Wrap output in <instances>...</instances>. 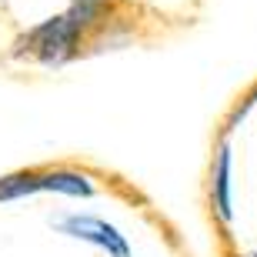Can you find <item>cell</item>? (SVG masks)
Masks as SVG:
<instances>
[{
  "label": "cell",
  "instance_id": "cell-6",
  "mask_svg": "<svg viewBox=\"0 0 257 257\" xmlns=\"http://www.w3.org/2000/svg\"><path fill=\"white\" fill-rule=\"evenodd\" d=\"M110 10V0H70L67 14L80 24L84 30H94L104 24V14Z\"/></svg>",
  "mask_w": 257,
  "mask_h": 257
},
{
  "label": "cell",
  "instance_id": "cell-3",
  "mask_svg": "<svg viewBox=\"0 0 257 257\" xmlns=\"http://www.w3.org/2000/svg\"><path fill=\"white\" fill-rule=\"evenodd\" d=\"M230 164H234V154H230V144L220 141L217 151H214V161H210V210L220 224H230L234 220V187H230Z\"/></svg>",
  "mask_w": 257,
  "mask_h": 257
},
{
  "label": "cell",
  "instance_id": "cell-1",
  "mask_svg": "<svg viewBox=\"0 0 257 257\" xmlns=\"http://www.w3.org/2000/svg\"><path fill=\"white\" fill-rule=\"evenodd\" d=\"M84 34L87 30L64 10L57 17H47L44 24L30 27L14 44V57H30L40 67H64L67 60L77 57V50L84 44Z\"/></svg>",
  "mask_w": 257,
  "mask_h": 257
},
{
  "label": "cell",
  "instance_id": "cell-5",
  "mask_svg": "<svg viewBox=\"0 0 257 257\" xmlns=\"http://www.w3.org/2000/svg\"><path fill=\"white\" fill-rule=\"evenodd\" d=\"M34 194H44L40 167H27V171H14L0 177V204L24 200V197H34Z\"/></svg>",
  "mask_w": 257,
  "mask_h": 257
},
{
  "label": "cell",
  "instance_id": "cell-4",
  "mask_svg": "<svg viewBox=\"0 0 257 257\" xmlns=\"http://www.w3.org/2000/svg\"><path fill=\"white\" fill-rule=\"evenodd\" d=\"M40 184H44V194H60V197H94L97 184L87 171H77V167H40Z\"/></svg>",
  "mask_w": 257,
  "mask_h": 257
},
{
  "label": "cell",
  "instance_id": "cell-2",
  "mask_svg": "<svg viewBox=\"0 0 257 257\" xmlns=\"http://www.w3.org/2000/svg\"><path fill=\"white\" fill-rule=\"evenodd\" d=\"M54 227L70 240H80V244H90V247L104 250L107 257H134L131 240L120 234L117 224H110L100 214H87V210L60 214V217H54Z\"/></svg>",
  "mask_w": 257,
  "mask_h": 257
}]
</instances>
